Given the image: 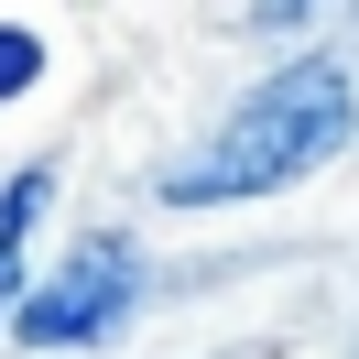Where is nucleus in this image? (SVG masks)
<instances>
[{
	"label": "nucleus",
	"mask_w": 359,
	"mask_h": 359,
	"mask_svg": "<svg viewBox=\"0 0 359 359\" xmlns=\"http://www.w3.org/2000/svg\"><path fill=\"white\" fill-rule=\"evenodd\" d=\"M359 131V76L348 55H283L272 76H250V98H229L207 120L196 153L153 163V196L163 207H250V196H283L305 185L327 153H348Z\"/></svg>",
	"instance_id": "1"
},
{
	"label": "nucleus",
	"mask_w": 359,
	"mask_h": 359,
	"mask_svg": "<svg viewBox=\"0 0 359 359\" xmlns=\"http://www.w3.org/2000/svg\"><path fill=\"white\" fill-rule=\"evenodd\" d=\"M142 294H153L142 240L131 229H88V240L33 283V305L11 316V337H22V348H98V337H120L142 316Z\"/></svg>",
	"instance_id": "2"
},
{
	"label": "nucleus",
	"mask_w": 359,
	"mask_h": 359,
	"mask_svg": "<svg viewBox=\"0 0 359 359\" xmlns=\"http://www.w3.org/2000/svg\"><path fill=\"white\" fill-rule=\"evenodd\" d=\"M44 207H55V163H22V175H0V316H22V305H33L22 250H33V229H44Z\"/></svg>",
	"instance_id": "3"
},
{
	"label": "nucleus",
	"mask_w": 359,
	"mask_h": 359,
	"mask_svg": "<svg viewBox=\"0 0 359 359\" xmlns=\"http://www.w3.org/2000/svg\"><path fill=\"white\" fill-rule=\"evenodd\" d=\"M33 76H44V33H33V22H0V109L22 98Z\"/></svg>",
	"instance_id": "4"
}]
</instances>
